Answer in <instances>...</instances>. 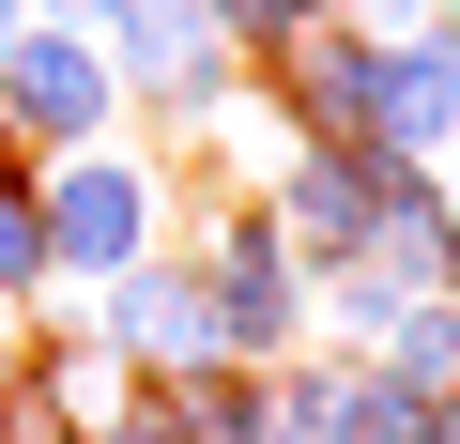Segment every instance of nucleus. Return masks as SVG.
<instances>
[{"instance_id":"11","label":"nucleus","mask_w":460,"mask_h":444,"mask_svg":"<svg viewBox=\"0 0 460 444\" xmlns=\"http://www.w3.org/2000/svg\"><path fill=\"white\" fill-rule=\"evenodd\" d=\"M323 16H353V31H414V16H445V0H323Z\"/></svg>"},{"instance_id":"14","label":"nucleus","mask_w":460,"mask_h":444,"mask_svg":"<svg viewBox=\"0 0 460 444\" xmlns=\"http://www.w3.org/2000/svg\"><path fill=\"white\" fill-rule=\"evenodd\" d=\"M445 444H460V383H445Z\"/></svg>"},{"instance_id":"6","label":"nucleus","mask_w":460,"mask_h":444,"mask_svg":"<svg viewBox=\"0 0 460 444\" xmlns=\"http://www.w3.org/2000/svg\"><path fill=\"white\" fill-rule=\"evenodd\" d=\"M368 138L445 169V138H460V0L414 16V31H368Z\"/></svg>"},{"instance_id":"15","label":"nucleus","mask_w":460,"mask_h":444,"mask_svg":"<svg viewBox=\"0 0 460 444\" xmlns=\"http://www.w3.org/2000/svg\"><path fill=\"white\" fill-rule=\"evenodd\" d=\"M445 184H460V138H445Z\"/></svg>"},{"instance_id":"3","label":"nucleus","mask_w":460,"mask_h":444,"mask_svg":"<svg viewBox=\"0 0 460 444\" xmlns=\"http://www.w3.org/2000/svg\"><path fill=\"white\" fill-rule=\"evenodd\" d=\"M93 47H108V77H123V108H138V123L215 138L230 108H246V47H230L199 0H108V16H93Z\"/></svg>"},{"instance_id":"8","label":"nucleus","mask_w":460,"mask_h":444,"mask_svg":"<svg viewBox=\"0 0 460 444\" xmlns=\"http://www.w3.org/2000/svg\"><path fill=\"white\" fill-rule=\"evenodd\" d=\"M338 444H445V398H429V383H399V368L368 353V368H353V429H338Z\"/></svg>"},{"instance_id":"9","label":"nucleus","mask_w":460,"mask_h":444,"mask_svg":"<svg viewBox=\"0 0 460 444\" xmlns=\"http://www.w3.org/2000/svg\"><path fill=\"white\" fill-rule=\"evenodd\" d=\"M0 307H47V214H31V153H0Z\"/></svg>"},{"instance_id":"17","label":"nucleus","mask_w":460,"mask_h":444,"mask_svg":"<svg viewBox=\"0 0 460 444\" xmlns=\"http://www.w3.org/2000/svg\"><path fill=\"white\" fill-rule=\"evenodd\" d=\"M0 153H16V138H0Z\"/></svg>"},{"instance_id":"16","label":"nucleus","mask_w":460,"mask_h":444,"mask_svg":"<svg viewBox=\"0 0 460 444\" xmlns=\"http://www.w3.org/2000/svg\"><path fill=\"white\" fill-rule=\"evenodd\" d=\"M0 337H16V307H0Z\"/></svg>"},{"instance_id":"7","label":"nucleus","mask_w":460,"mask_h":444,"mask_svg":"<svg viewBox=\"0 0 460 444\" xmlns=\"http://www.w3.org/2000/svg\"><path fill=\"white\" fill-rule=\"evenodd\" d=\"M368 353H384L399 383H429V398H445V383H460V292H414V307H399Z\"/></svg>"},{"instance_id":"2","label":"nucleus","mask_w":460,"mask_h":444,"mask_svg":"<svg viewBox=\"0 0 460 444\" xmlns=\"http://www.w3.org/2000/svg\"><path fill=\"white\" fill-rule=\"evenodd\" d=\"M31 214H47V292H93L138 246H169V169L138 138H77V153H31Z\"/></svg>"},{"instance_id":"12","label":"nucleus","mask_w":460,"mask_h":444,"mask_svg":"<svg viewBox=\"0 0 460 444\" xmlns=\"http://www.w3.org/2000/svg\"><path fill=\"white\" fill-rule=\"evenodd\" d=\"M31 16H108V0H31Z\"/></svg>"},{"instance_id":"1","label":"nucleus","mask_w":460,"mask_h":444,"mask_svg":"<svg viewBox=\"0 0 460 444\" xmlns=\"http://www.w3.org/2000/svg\"><path fill=\"white\" fill-rule=\"evenodd\" d=\"M184 276H199V337H215L230 368L307 353V261H292V231L261 214V184H215V199H199Z\"/></svg>"},{"instance_id":"4","label":"nucleus","mask_w":460,"mask_h":444,"mask_svg":"<svg viewBox=\"0 0 460 444\" xmlns=\"http://www.w3.org/2000/svg\"><path fill=\"white\" fill-rule=\"evenodd\" d=\"M0 138H16V153L123 138V77H108L93 16H16V47H0Z\"/></svg>"},{"instance_id":"13","label":"nucleus","mask_w":460,"mask_h":444,"mask_svg":"<svg viewBox=\"0 0 460 444\" xmlns=\"http://www.w3.org/2000/svg\"><path fill=\"white\" fill-rule=\"evenodd\" d=\"M16 16H31V0H0V47H16Z\"/></svg>"},{"instance_id":"18","label":"nucleus","mask_w":460,"mask_h":444,"mask_svg":"<svg viewBox=\"0 0 460 444\" xmlns=\"http://www.w3.org/2000/svg\"><path fill=\"white\" fill-rule=\"evenodd\" d=\"M445 199H460V184H445Z\"/></svg>"},{"instance_id":"5","label":"nucleus","mask_w":460,"mask_h":444,"mask_svg":"<svg viewBox=\"0 0 460 444\" xmlns=\"http://www.w3.org/2000/svg\"><path fill=\"white\" fill-rule=\"evenodd\" d=\"M77 337H93L108 368H199L215 337H199V276H184V246H138L123 276H93V292H77Z\"/></svg>"},{"instance_id":"10","label":"nucleus","mask_w":460,"mask_h":444,"mask_svg":"<svg viewBox=\"0 0 460 444\" xmlns=\"http://www.w3.org/2000/svg\"><path fill=\"white\" fill-rule=\"evenodd\" d=\"M199 16H215L230 47L261 62V47H292V31H323V0H199Z\"/></svg>"}]
</instances>
